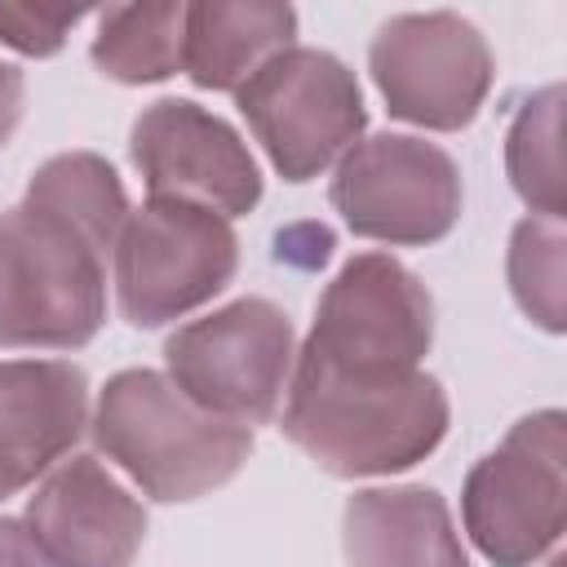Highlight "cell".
<instances>
[{
	"instance_id": "8992f818",
	"label": "cell",
	"mask_w": 567,
	"mask_h": 567,
	"mask_svg": "<svg viewBox=\"0 0 567 567\" xmlns=\"http://www.w3.org/2000/svg\"><path fill=\"white\" fill-rule=\"evenodd\" d=\"M230 97L284 182L328 173L368 128L359 75L310 44L275 53Z\"/></svg>"
},
{
	"instance_id": "ac0fdd59",
	"label": "cell",
	"mask_w": 567,
	"mask_h": 567,
	"mask_svg": "<svg viewBox=\"0 0 567 567\" xmlns=\"http://www.w3.org/2000/svg\"><path fill=\"white\" fill-rule=\"evenodd\" d=\"M505 279L514 306L549 337L567 332V230L563 221L523 217L509 230Z\"/></svg>"
},
{
	"instance_id": "7402d4cb",
	"label": "cell",
	"mask_w": 567,
	"mask_h": 567,
	"mask_svg": "<svg viewBox=\"0 0 567 567\" xmlns=\"http://www.w3.org/2000/svg\"><path fill=\"white\" fill-rule=\"evenodd\" d=\"M545 567H567V558H563V554H554V558H549Z\"/></svg>"
},
{
	"instance_id": "277c9868",
	"label": "cell",
	"mask_w": 567,
	"mask_h": 567,
	"mask_svg": "<svg viewBox=\"0 0 567 567\" xmlns=\"http://www.w3.org/2000/svg\"><path fill=\"white\" fill-rule=\"evenodd\" d=\"M461 523L492 567H532L558 549L567 527V416L527 412L470 465Z\"/></svg>"
},
{
	"instance_id": "52a82bcc",
	"label": "cell",
	"mask_w": 567,
	"mask_h": 567,
	"mask_svg": "<svg viewBox=\"0 0 567 567\" xmlns=\"http://www.w3.org/2000/svg\"><path fill=\"white\" fill-rule=\"evenodd\" d=\"M297 328L270 297H239L164 341V377L204 412L266 425L288 390Z\"/></svg>"
},
{
	"instance_id": "44dd1931",
	"label": "cell",
	"mask_w": 567,
	"mask_h": 567,
	"mask_svg": "<svg viewBox=\"0 0 567 567\" xmlns=\"http://www.w3.org/2000/svg\"><path fill=\"white\" fill-rule=\"evenodd\" d=\"M0 567H49V563L35 554V545H31L27 527H22V518H4V514H0Z\"/></svg>"
},
{
	"instance_id": "3957f363",
	"label": "cell",
	"mask_w": 567,
	"mask_h": 567,
	"mask_svg": "<svg viewBox=\"0 0 567 567\" xmlns=\"http://www.w3.org/2000/svg\"><path fill=\"white\" fill-rule=\"evenodd\" d=\"M89 439L159 505L226 487L252 452V425L204 412L155 368L106 377L89 412Z\"/></svg>"
},
{
	"instance_id": "ba28073f",
	"label": "cell",
	"mask_w": 567,
	"mask_h": 567,
	"mask_svg": "<svg viewBox=\"0 0 567 567\" xmlns=\"http://www.w3.org/2000/svg\"><path fill=\"white\" fill-rule=\"evenodd\" d=\"M328 199L346 230L390 248H425L461 221V164L416 133L359 137L332 168Z\"/></svg>"
},
{
	"instance_id": "6da1fadb",
	"label": "cell",
	"mask_w": 567,
	"mask_h": 567,
	"mask_svg": "<svg viewBox=\"0 0 567 567\" xmlns=\"http://www.w3.org/2000/svg\"><path fill=\"white\" fill-rule=\"evenodd\" d=\"M128 217L115 164L49 155L0 213V350H80L106 323V257Z\"/></svg>"
},
{
	"instance_id": "9c48e42d",
	"label": "cell",
	"mask_w": 567,
	"mask_h": 567,
	"mask_svg": "<svg viewBox=\"0 0 567 567\" xmlns=\"http://www.w3.org/2000/svg\"><path fill=\"white\" fill-rule=\"evenodd\" d=\"M368 71L394 120L430 133H461L492 93L496 58L470 18L430 9L385 18L368 44Z\"/></svg>"
},
{
	"instance_id": "e0dca14e",
	"label": "cell",
	"mask_w": 567,
	"mask_h": 567,
	"mask_svg": "<svg viewBox=\"0 0 567 567\" xmlns=\"http://www.w3.org/2000/svg\"><path fill=\"white\" fill-rule=\"evenodd\" d=\"M505 177L527 204V217L563 221V84H545L523 97L505 133Z\"/></svg>"
},
{
	"instance_id": "8fae6325",
	"label": "cell",
	"mask_w": 567,
	"mask_h": 567,
	"mask_svg": "<svg viewBox=\"0 0 567 567\" xmlns=\"http://www.w3.org/2000/svg\"><path fill=\"white\" fill-rule=\"evenodd\" d=\"M128 159L155 199H186L226 221L261 204V164L248 142L190 97H159L142 106L128 128Z\"/></svg>"
},
{
	"instance_id": "ffe728a7",
	"label": "cell",
	"mask_w": 567,
	"mask_h": 567,
	"mask_svg": "<svg viewBox=\"0 0 567 567\" xmlns=\"http://www.w3.org/2000/svg\"><path fill=\"white\" fill-rule=\"evenodd\" d=\"M22 97H27V80L13 62L0 58V146H9L13 128L22 124Z\"/></svg>"
},
{
	"instance_id": "5b68a950",
	"label": "cell",
	"mask_w": 567,
	"mask_h": 567,
	"mask_svg": "<svg viewBox=\"0 0 567 567\" xmlns=\"http://www.w3.org/2000/svg\"><path fill=\"white\" fill-rule=\"evenodd\" d=\"M239 270V235L226 217L186 199L128 208L111 252V284L124 323L164 328L208 306Z\"/></svg>"
},
{
	"instance_id": "7c38bea8",
	"label": "cell",
	"mask_w": 567,
	"mask_h": 567,
	"mask_svg": "<svg viewBox=\"0 0 567 567\" xmlns=\"http://www.w3.org/2000/svg\"><path fill=\"white\" fill-rule=\"evenodd\" d=\"M22 527L49 567H133L146 505L97 456H66L27 496Z\"/></svg>"
},
{
	"instance_id": "4fadbf2b",
	"label": "cell",
	"mask_w": 567,
	"mask_h": 567,
	"mask_svg": "<svg viewBox=\"0 0 567 567\" xmlns=\"http://www.w3.org/2000/svg\"><path fill=\"white\" fill-rule=\"evenodd\" d=\"M89 430V377L71 359H0V501L71 456Z\"/></svg>"
},
{
	"instance_id": "d6986e66",
	"label": "cell",
	"mask_w": 567,
	"mask_h": 567,
	"mask_svg": "<svg viewBox=\"0 0 567 567\" xmlns=\"http://www.w3.org/2000/svg\"><path fill=\"white\" fill-rule=\"evenodd\" d=\"M93 18L89 9H40V4H0V44L22 58H53L66 35Z\"/></svg>"
},
{
	"instance_id": "9a60e30c",
	"label": "cell",
	"mask_w": 567,
	"mask_h": 567,
	"mask_svg": "<svg viewBox=\"0 0 567 567\" xmlns=\"http://www.w3.org/2000/svg\"><path fill=\"white\" fill-rule=\"evenodd\" d=\"M297 44V9L275 0H195L182 9V75L235 93L261 62Z\"/></svg>"
},
{
	"instance_id": "7a4b0ae2",
	"label": "cell",
	"mask_w": 567,
	"mask_h": 567,
	"mask_svg": "<svg viewBox=\"0 0 567 567\" xmlns=\"http://www.w3.org/2000/svg\"><path fill=\"white\" fill-rule=\"evenodd\" d=\"M452 425L439 377L354 372L297 350L284 390L279 430L332 478H390L421 465Z\"/></svg>"
},
{
	"instance_id": "5bb4252c",
	"label": "cell",
	"mask_w": 567,
	"mask_h": 567,
	"mask_svg": "<svg viewBox=\"0 0 567 567\" xmlns=\"http://www.w3.org/2000/svg\"><path fill=\"white\" fill-rule=\"evenodd\" d=\"M346 567H474L443 492L421 483L359 487L341 509Z\"/></svg>"
},
{
	"instance_id": "30bf717a",
	"label": "cell",
	"mask_w": 567,
	"mask_h": 567,
	"mask_svg": "<svg viewBox=\"0 0 567 567\" xmlns=\"http://www.w3.org/2000/svg\"><path fill=\"white\" fill-rule=\"evenodd\" d=\"M434 346V297L390 252H354L319 292L301 354L354 372H412Z\"/></svg>"
},
{
	"instance_id": "2e32d148",
	"label": "cell",
	"mask_w": 567,
	"mask_h": 567,
	"mask_svg": "<svg viewBox=\"0 0 567 567\" xmlns=\"http://www.w3.org/2000/svg\"><path fill=\"white\" fill-rule=\"evenodd\" d=\"M182 9L186 4H106L93 9V66L115 84H159L182 71Z\"/></svg>"
}]
</instances>
